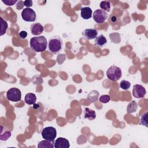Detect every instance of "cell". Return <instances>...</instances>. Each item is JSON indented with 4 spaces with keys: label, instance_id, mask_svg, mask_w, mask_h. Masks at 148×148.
<instances>
[{
    "label": "cell",
    "instance_id": "cell-9",
    "mask_svg": "<svg viewBox=\"0 0 148 148\" xmlns=\"http://www.w3.org/2000/svg\"><path fill=\"white\" fill-rule=\"evenodd\" d=\"M82 34L85 39L87 40H91L95 39V38L97 36L98 31L94 28H88L84 29L82 32Z\"/></svg>",
    "mask_w": 148,
    "mask_h": 148
},
{
    "label": "cell",
    "instance_id": "cell-27",
    "mask_svg": "<svg viewBox=\"0 0 148 148\" xmlns=\"http://www.w3.org/2000/svg\"><path fill=\"white\" fill-rule=\"evenodd\" d=\"M32 4H33V2H32V1H31V0H27V1H24V5L27 8H29V7L32 6Z\"/></svg>",
    "mask_w": 148,
    "mask_h": 148
},
{
    "label": "cell",
    "instance_id": "cell-28",
    "mask_svg": "<svg viewBox=\"0 0 148 148\" xmlns=\"http://www.w3.org/2000/svg\"><path fill=\"white\" fill-rule=\"evenodd\" d=\"M117 17L116 16H112L111 17V20H112V22L114 23V22H116L117 21Z\"/></svg>",
    "mask_w": 148,
    "mask_h": 148
},
{
    "label": "cell",
    "instance_id": "cell-21",
    "mask_svg": "<svg viewBox=\"0 0 148 148\" xmlns=\"http://www.w3.org/2000/svg\"><path fill=\"white\" fill-rule=\"evenodd\" d=\"M119 86L121 89H123L124 90H127L130 88V87L131 86V83L130 82H128L127 80H123L120 82Z\"/></svg>",
    "mask_w": 148,
    "mask_h": 148
},
{
    "label": "cell",
    "instance_id": "cell-1",
    "mask_svg": "<svg viewBox=\"0 0 148 148\" xmlns=\"http://www.w3.org/2000/svg\"><path fill=\"white\" fill-rule=\"evenodd\" d=\"M29 46L35 52H42L47 48V41L44 36L32 37L30 39Z\"/></svg>",
    "mask_w": 148,
    "mask_h": 148
},
{
    "label": "cell",
    "instance_id": "cell-8",
    "mask_svg": "<svg viewBox=\"0 0 148 148\" xmlns=\"http://www.w3.org/2000/svg\"><path fill=\"white\" fill-rule=\"evenodd\" d=\"M132 95L136 98H143L146 94L145 87L140 84H135L132 88Z\"/></svg>",
    "mask_w": 148,
    "mask_h": 148
},
{
    "label": "cell",
    "instance_id": "cell-19",
    "mask_svg": "<svg viewBox=\"0 0 148 148\" xmlns=\"http://www.w3.org/2000/svg\"><path fill=\"white\" fill-rule=\"evenodd\" d=\"M99 6L100 8L105 12H109L110 10V3L109 1H101L99 3Z\"/></svg>",
    "mask_w": 148,
    "mask_h": 148
},
{
    "label": "cell",
    "instance_id": "cell-29",
    "mask_svg": "<svg viewBox=\"0 0 148 148\" xmlns=\"http://www.w3.org/2000/svg\"><path fill=\"white\" fill-rule=\"evenodd\" d=\"M39 107V106L38 104H36V103H34V106H33L34 109H37Z\"/></svg>",
    "mask_w": 148,
    "mask_h": 148
},
{
    "label": "cell",
    "instance_id": "cell-4",
    "mask_svg": "<svg viewBox=\"0 0 148 148\" xmlns=\"http://www.w3.org/2000/svg\"><path fill=\"white\" fill-rule=\"evenodd\" d=\"M6 98L9 101L12 102H18L21 100V92L20 89L12 87L6 92Z\"/></svg>",
    "mask_w": 148,
    "mask_h": 148
},
{
    "label": "cell",
    "instance_id": "cell-10",
    "mask_svg": "<svg viewBox=\"0 0 148 148\" xmlns=\"http://www.w3.org/2000/svg\"><path fill=\"white\" fill-rule=\"evenodd\" d=\"M69 142L65 138H58L54 142V147L56 148H69Z\"/></svg>",
    "mask_w": 148,
    "mask_h": 148
},
{
    "label": "cell",
    "instance_id": "cell-20",
    "mask_svg": "<svg viewBox=\"0 0 148 148\" xmlns=\"http://www.w3.org/2000/svg\"><path fill=\"white\" fill-rule=\"evenodd\" d=\"M1 20V36L3 35L6 31L8 27V23L4 20L2 17L0 18Z\"/></svg>",
    "mask_w": 148,
    "mask_h": 148
},
{
    "label": "cell",
    "instance_id": "cell-22",
    "mask_svg": "<svg viewBox=\"0 0 148 148\" xmlns=\"http://www.w3.org/2000/svg\"><path fill=\"white\" fill-rule=\"evenodd\" d=\"M110 99V96L109 95H102L99 97V100L102 103H107L109 102Z\"/></svg>",
    "mask_w": 148,
    "mask_h": 148
},
{
    "label": "cell",
    "instance_id": "cell-5",
    "mask_svg": "<svg viewBox=\"0 0 148 148\" xmlns=\"http://www.w3.org/2000/svg\"><path fill=\"white\" fill-rule=\"evenodd\" d=\"M41 135L45 139L54 141L57 136V131L53 127H47L42 130Z\"/></svg>",
    "mask_w": 148,
    "mask_h": 148
},
{
    "label": "cell",
    "instance_id": "cell-23",
    "mask_svg": "<svg viewBox=\"0 0 148 148\" xmlns=\"http://www.w3.org/2000/svg\"><path fill=\"white\" fill-rule=\"evenodd\" d=\"M147 112H146L145 114H143L140 119V124L145 125L146 127H147Z\"/></svg>",
    "mask_w": 148,
    "mask_h": 148
},
{
    "label": "cell",
    "instance_id": "cell-11",
    "mask_svg": "<svg viewBox=\"0 0 148 148\" xmlns=\"http://www.w3.org/2000/svg\"><path fill=\"white\" fill-rule=\"evenodd\" d=\"M43 26L39 23L32 24L30 26V30L31 34L35 36L40 35L43 31Z\"/></svg>",
    "mask_w": 148,
    "mask_h": 148
},
{
    "label": "cell",
    "instance_id": "cell-3",
    "mask_svg": "<svg viewBox=\"0 0 148 148\" xmlns=\"http://www.w3.org/2000/svg\"><path fill=\"white\" fill-rule=\"evenodd\" d=\"M106 76L109 80L113 82H117L122 76V71L120 68L112 65L106 71Z\"/></svg>",
    "mask_w": 148,
    "mask_h": 148
},
{
    "label": "cell",
    "instance_id": "cell-24",
    "mask_svg": "<svg viewBox=\"0 0 148 148\" xmlns=\"http://www.w3.org/2000/svg\"><path fill=\"white\" fill-rule=\"evenodd\" d=\"M2 2L7 6H12L14 5L17 1L16 0H2Z\"/></svg>",
    "mask_w": 148,
    "mask_h": 148
},
{
    "label": "cell",
    "instance_id": "cell-26",
    "mask_svg": "<svg viewBox=\"0 0 148 148\" xmlns=\"http://www.w3.org/2000/svg\"><path fill=\"white\" fill-rule=\"evenodd\" d=\"M24 2L21 1H20L17 2L16 7L17 8V10H20V9H22L24 7Z\"/></svg>",
    "mask_w": 148,
    "mask_h": 148
},
{
    "label": "cell",
    "instance_id": "cell-15",
    "mask_svg": "<svg viewBox=\"0 0 148 148\" xmlns=\"http://www.w3.org/2000/svg\"><path fill=\"white\" fill-rule=\"evenodd\" d=\"M54 147V141L45 139L39 142L38 145V148H53Z\"/></svg>",
    "mask_w": 148,
    "mask_h": 148
},
{
    "label": "cell",
    "instance_id": "cell-6",
    "mask_svg": "<svg viewBox=\"0 0 148 148\" xmlns=\"http://www.w3.org/2000/svg\"><path fill=\"white\" fill-rule=\"evenodd\" d=\"M21 15L22 18L25 21L33 22L35 21L36 20V13L33 9L29 8H26L25 9H23L21 12Z\"/></svg>",
    "mask_w": 148,
    "mask_h": 148
},
{
    "label": "cell",
    "instance_id": "cell-17",
    "mask_svg": "<svg viewBox=\"0 0 148 148\" xmlns=\"http://www.w3.org/2000/svg\"><path fill=\"white\" fill-rule=\"evenodd\" d=\"M138 109V103L135 101L130 102L127 107V112L128 113H132L135 112Z\"/></svg>",
    "mask_w": 148,
    "mask_h": 148
},
{
    "label": "cell",
    "instance_id": "cell-13",
    "mask_svg": "<svg viewBox=\"0 0 148 148\" xmlns=\"http://www.w3.org/2000/svg\"><path fill=\"white\" fill-rule=\"evenodd\" d=\"M94 42L95 46L99 47H102L107 43V39L103 35L101 34L95 38Z\"/></svg>",
    "mask_w": 148,
    "mask_h": 148
},
{
    "label": "cell",
    "instance_id": "cell-7",
    "mask_svg": "<svg viewBox=\"0 0 148 148\" xmlns=\"http://www.w3.org/2000/svg\"><path fill=\"white\" fill-rule=\"evenodd\" d=\"M108 14L102 9H97L92 13L93 20L98 24H101L105 22L108 18Z\"/></svg>",
    "mask_w": 148,
    "mask_h": 148
},
{
    "label": "cell",
    "instance_id": "cell-14",
    "mask_svg": "<svg viewBox=\"0 0 148 148\" xmlns=\"http://www.w3.org/2000/svg\"><path fill=\"white\" fill-rule=\"evenodd\" d=\"M96 117L95 112L88 108H86L84 110V118L89 120H92Z\"/></svg>",
    "mask_w": 148,
    "mask_h": 148
},
{
    "label": "cell",
    "instance_id": "cell-18",
    "mask_svg": "<svg viewBox=\"0 0 148 148\" xmlns=\"http://www.w3.org/2000/svg\"><path fill=\"white\" fill-rule=\"evenodd\" d=\"M109 38L110 40L114 43H119L121 42V37L119 33L114 32L109 34Z\"/></svg>",
    "mask_w": 148,
    "mask_h": 148
},
{
    "label": "cell",
    "instance_id": "cell-2",
    "mask_svg": "<svg viewBox=\"0 0 148 148\" xmlns=\"http://www.w3.org/2000/svg\"><path fill=\"white\" fill-rule=\"evenodd\" d=\"M63 47V42L60 36L55 35L51 37L49 40L48 48L49 51L56 54L60 51Z\"/></svg>",
    "mask_w": 148,
    "mask_h": 148
},
{
    "label": "cell",
    "instance_id": "cell-12",
    "mask_svg": "<svg viewBox=\"0 0 148 148\" xmlns=\"http://www.w3.org/2000/svg\"><path fill=\"white\" fill-rule=\"evenodd\" d=\"M80 16L84 20H88L92 17V12L89 7H83L80 9Z\"/></svg>",
    "mask_w": 148,
    "mask_h": 148
},
{
    "label": "cell",
    "instance_id": "cell-25",
    "mask_svg": "<svg viewBox=\"0 0 148 148\" xmlns=\"http://www.w3.org/2000/svg\"><path fill=\"white\" fill-rule=\"evenodd\" d=\"M18 34H19V36L20 37V38L23 39H25L27 36V35H28L27 32L25 31H21L19 32Z\"/></svg>",
    "mask_w": 148,
    "mask_h": 148
},
{
    "label": "cell",
    "instance_id": "cell-16",
    "mask_svg": "<svg viewBox=\"0 0 148 148\" xmlns=\"http://www.w3.org/2000/svg\"><path fill=\"white\" fill-rule=\"evenodd\" d=\"M24 101L27 104L31 105L35 103L36 101V97L34 93H28L25 96Z\"/></svg>",
    "mask_w": 148,
    "mask_h": 148
}]
</instances>
